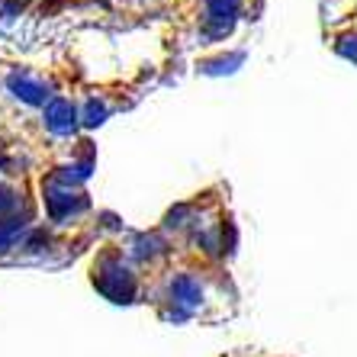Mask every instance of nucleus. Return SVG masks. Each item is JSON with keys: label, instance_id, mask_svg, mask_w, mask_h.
Returning a JSON list of instances; mask_svg holds the SVG:
<instances>
[{"label": "nucleus", "instance_id": "1", "mask_svg": "<svg viewBox=\"0 0 357 357\" xmlns=\"http://www.w3.org/2000/svg\"><path fill=\"white\" fill-rule=\"evenodd\" d=\"M93 283L100 287V293H107L113 303H132L135 296V280L132 274L123 267V261L107 258L100 267H93Z\"/></svg>", "mask_w": 357, "mask_h": 357}, {"label": "nucleus", "instance_id": "2", "mask_svg": "<svg viewBox=\"0 0 357 357\" xmlns=\"http://www.w3.org/2000/svg\"><path fill=\"white\" fill-rule=\"evenodd\" d=\"M81 203H84L81 193L71 187V181H68V177H55V181L49 183V190H45V209H49L52 219L71 216Z\"/></svg>", "mask_w": 357, "mask_h": 357}, {"label": "nucleus", "instance_id": "3", "mask_svg": "<svg viewBox=\"0 0 357 357\" xmlns=\"http://www.w3.org/2000/svg\"><path fill=\"white\" fill-rule=\"evenodd\" d=\"M45 123H49L52 132H71V126H75V107H71V100H52L49 109H45Z\"/></svg>", "mask_w": 357, "mask_h": 357}, {"label": "nucleus", "instance_id": "4", "mask_svg": "<svg viewBox=\"0 0 357 357\" xmlns=\"http://www.w3.org/2000/svg\"><path fill=\"white\" fill-rule=\"evenodd\" d=\"M10 87L17 91V97H23L26 103H42V100L49 97V87L42 81H36V77L29 75H13L10 77Z\"/></svg>", "mask_w": 357, "mask_h": 357}, {"label": "nucleus", "instance_id": "5", "mask_svg": "<svg viewBox=\"0 0 357 357\" xmlns=\"http://www.w3.org/2000/svg\"><path fill=\"white\" fill-rule=\"evenodd\" d=\"M29 229L26 219H0V251H10Z\"/></svg>", "mask_w": 357, "mask_h": 357}, {"label": "nucleus", "instance_id": "6", "mask_svg": "<svg viewBox=\"0 0 357 357\" xmlns=\"http://www.w3.org/2000/svg\"><path fill=\"white\" fill-rule=\"evenodd\" d=\"M344 42H354V45H338V49L344 52L348 59H354V61H357V33H354V36H344Z\"/></svg>", "mask_w": 357, "mask_h": 357}]
</instances>
